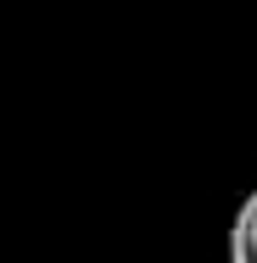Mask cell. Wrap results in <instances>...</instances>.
<instances>
[{"label":"cell","mask_w":257,"mask_h":263,"mask_svg":"<svg viewBox=\"0 0 257 263\" xmlns=\"http://www.w3.org/2000/svg\"><path fill=\"white\" fill-rule=\"evenodd\" d=\"M229 263H257V191L235 208V224H229Z\"/></svg>","instance_id":"6da1fadb"}]
</instances>
